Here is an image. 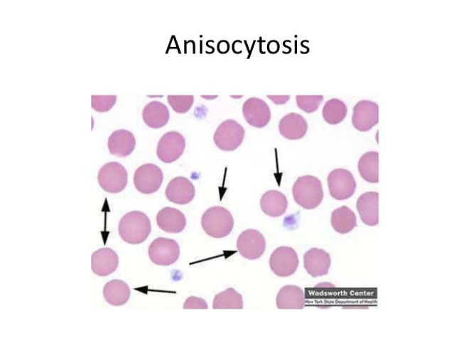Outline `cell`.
Instances as JSON below:
<instances>
[{
	"label": "cell",
	"instance_id": "cell-1",
	"mask_svg": "<svg viewBox=\"0 0 476 357\" xmlns=\"http://www.w3.org/2000/svg\"><path fill=\"white\" fill-rule=\"evenodd\" d=\"M119 234L131 245H139L147 239L152 231L151 219L143 212H131L119 223Z\"/></svg>",
	"mask_w": 476,
	"mask_h": 357
},
{
	"label": "cell",
	"instance_id": "cell-2",
	"mask_svg": "<svg viewBox=\"0 0 476 357\" xmlns=\"http://www.w3.org/2000/svg\"><path fill=\"white\" fill-rule=\"evenodd\" d=\"M293 196L297 204L304 209H315L324 197L322 183L317 177L301 176L297 178L293 187Z\"/></svg>",
	"mask_w": 476,
	"mask_h": 357
},
{
	"label": "cell",
	"instance_id": "cell-3",
	"mask_svg": "<svg viewBox=\"0 0 476 357\" xmlns=\"http://www.w3.org/2000/svg\"><path fill=\"white\" fill-rule=\"evenodd\" d=\"M204 231L216 239H222L229 235L233 230L234 221L227 208L215 206L207 209L202 217Z\"/></svg>",
	"mask_w": 476,
	"mask_h": 357
},
{
	"label": "cell",
	"instance_id": "cell-4",
	"mask_svg": "<svg viewBox=\"0 0 476 357\" xmlns=\"http://www.w3.org/2000/svg\"><path fill=\"white\" fill-rule=\"evenodd\" d=\"M244 137V128L234 120H227L217 128L214 141L220 150L231 152L242 144Z\"/></svg>",
	"mask_w": 476,
	"mask_h": 357
},
{
	"label": "cell",
	"instance_id": "cell-5",
	"mask_svg": "<svg viewBox=\"0 0 476 357\" xmlns=\"http://www.w3.org/2000/svg\"><path fill=\"white\" fill-rule=\"evenodd\" d=\"M98 182L101 188L107 192H121L128 183L127 170L120 163H108L99 170Z\"/></svg>",
	"mask_w": 476,
	"mask_h": 357
},
{
	"label": "cell",
	"instance_id": "cell-6",
	"mask_svg": "<svg viewBox=\"0 0 476 357\" xmlns=\"http://www.w3.org/2000/svg\"><path fill=\"white\" fill-rule=\"evenodd\" d=\"M148 254L154 264L168 266L180 258V246L174 240L158 237L148 247Z\"/></svg>",
	"mask_w": 476,
	"mask_h": 357
},
{
	"label": "cell",
	"instance_id": "cell-7",
	"mask_svg": "<svg viewBox=\"0 0 476 357\" xmlns=\"http://www.w3.org/2000/svg\"><path fill=\"white\" fill-rule=\"evenodd\" d=\"M269 263L276 275L286 278L296 272L300 262L298 255L293 248L281 246L273 252Z\"/></svg>",
	"mask_w": 476,
	"mask_h": 357
},
{
	"label": "cell",
	"instance_id": "cell-8",
	"mask_svg": "<svg viewBox=\"0 0 476 357\" xmlns=\"http://www.w3.org/2000/svg\"><path fill=\"white\" fill-rule=\"evenodd\" d=\"M328 185L332 197L339 201L351 198L357 187L353 175L345 169L332 171L328 176Z\"/></svg>",
	"mask_w": 476,
	"mask_h": 357
},
{
	"label": "cell",
	"instance_id": "cell-9",
	"mask_svg": "<svg viewBox=\"0 0 476 357\" xmlns=\"http://www.w3.org/2000/svg\"><path fill=\"white\" fill-rule=\"evenodd\" d=\"M186 146L185 137L180 132L170 131L162 136L157 146V155L163 163H171L183 155Z\"/></svg>",
	"mask_w": 476,
	"mask_h": 357
},
{
	"label": "cell",
	"instance_id": "cell-10",
	"mask_svg": "<svg viewBox=\"0 0 476 357\" xmlns=\"http://www.w3.org/2000/svg\"><path fill=\"white\" fill-rule=\"evenodd\" d=\"M163 181L162 170L153 163H146L138 168L134 175V185L143 194L157 192Z\"/></svg>",
	"mask_w": 476,
	"mask_h": 357
},
{
	"label": "cell",
	"instance_id": "cell-11",
	"mask_svg": "<svg viewBox=\"0 0 476 357\" xmlns=\"http://www.w3.org/2000/svg\"><path fill=\"white\" fill-rule=\"evenodd\" d=\"M237 248L243 258L251 260H257L264 255L266 240L260 231L248 229L238 236Z\"/></svg>",
	"mask_w": 476,
	"mask_h": 357
},
{
	"label": "cell",
	"instance_id": "cell-12",
	"mask_svg": "<svg viewBox=\"0 0 476 357\" xmlns=\"http://www.w3.org/2000/svg\"><path fill=\"white\" fill-rule=\"evenodd\" d=\"M379 123V106L374 101L362 100L353 109L352 124L360 131H368Z\"/></svg>",
	"mask_w": 476,
	"mask_h": 357
},
{
	"label": "cell",
	"instance_id": "cell-13",
	"mask_svg": "<svg viewBox=\"0 0 476 357\" xmlns=\"http://www.w3.org/2000/svg\"><path fill=\"white\" fill-rule=\"evenodd\" d=\"M243 114L247 122L256 128H264L271 121V111L267 103L261 99H248L243 106Z\"/></svg>",
	"mask_w": 476,
	"mask_h": 357
},
{
	"label": "cell",
	"instance_id": "cell-14",
	"mask_svg": "<svg viewBox=\"0 0 476 357\" xmlns=\"http://www.w3.org/2000/svg\"><path fill=\"white\" fill-rule=\"evenodd\" d=\"M166 194L170 202L185 205L195 199L196 190L195 185L187 177L178 176L170 182Z\"/></svg>",
	"mask_w": 476,
	"mask_h": 357
},
{
	"label": "cell",
	"instance_id": "cell-15",
	"mask_svg": "<svg viewBox=\"0 0 476 357\" xmlns=\"http://www.w3.org/2000/svg\"><path fill=\"white\" fill-rule=\"evenodd\" d=\"M331 263L330 255L323 249L310 248L304 256L305 269L313 278L328 275Z\"/></svg>",
	"mask_w": 476,
	"mask_h": 357
},
{
	"label": "cell",
	"instance_id": "cell-16",
	"mask_svg": "<svg viewBox=\"0 0 476 357\" xmlns=\"http://www.w3.org/2000/svg\"><path fill=\"white\" fill-rule=\"evenodd\" d=\"M119 265V257L112 248H102L93 253L92 269L97 276L107 277L114 273Z\"/></svg>",
	"mask_w": 476,
	"mask_h": 357
},
{
	"label": "cell",
	"instance_id": "cell-17",
	"mask_svg": "<svg viewBox=\"0 0 476 357\" xmlns=\"http://www.w3.org/2000/svg\"><path fill=\"white\" fill-rule=\"evenodd\" d=\"M379 192H367L357 202V210L362 221L368 226H376L379 224Z\"/></svg>",
	"mask_w": 476,
	"mask_h": 357
},
{
	"label": "cell",
	"instance_id": "cell-18",
	"mask_svg": "<svg viewBox=\"0 0 476 357\" xmlns=\"http://www.w3.org/2000/svg\"><path fill=\"white\" fill-rule=\"evenodd\" d=\"M136 145V141L133 133L126 129L114 131L109 138L108 147L112 155L125 158L130 155Z\"/></svg>",
	"mask_w": 476,
	"mask_h": 357
},
{
	"label": "cell",
	"instance_id": "cell-19",
	"mask_svg": "<svg viewBox=\"0 0 476 357\" xmlns=\"http://www.w3.org/2000/svg\"><path fill=\"white\" fill-rule=\"evenodd\" d=\"M156 221L162 231L171 234L181 233L187 225L185 214L171 207L163 208L157 214Z\"/></svg>",
	"mask_w": 476,
	"mask_h": 357
},
{
	"label": "cell",
	"instance_id": "cell-20",
	"mask_svg": "<svg viewBox=\"0 0 476 357\" xmlns=\"http://www.w3.org/2000/svg\"><path fill=\"white\" fill-rule=\"evenodd\" d=\"M279 131L282 136L288 140H300L305 137L308 131V123L301 114L290 113L281 119Z\"/></svg>",
	"mask_w": 476,
	"mask_h": 357
},
{
	"label": "cell",
	"instance_id": "cell-21",
	"mask_svg": "<svg viewBox=\"0 0 476 357\" xmlns=\"http://www.w3.org/2000/svg\"><path fill=\"white\" fill-rule=\"evenodd\" d=\"M288 199L283 193L278 190H269L264 193L261 199L262 212L271 217H280L288 209Z\"/></svg>",
	"mask_w": 476,
	"mask_h": 357
},
{
	"label": "cell",
	"instance_id": "cell-22",
	"mask_svg": "<svg viewBox=\"0 0 476 357\" xmlns=\"http://www.w3.org/2000/svg\"><path fill=\"white\" fill-rule=\"evenodd\" d=\"M305 304L303 290L295 285L282 287L276 297V305L280 309H302Z\"/></svg>",
	"mask_w": 476,
	"mask_h": 357
},
{
	"label": "cell",
	"instance_id": "cell-23",
	"mask_svg": "<svg viewBox=\"0 0 476 357\" xmlns=\"http://www.w3.org/2000/svg\"><path fill=\"white\" fill-rule=\"evenodd\" d=\"M142 116L146 126L152 128H162L166 126L170 120V111L168 107L158 101L147 104Z\"/></svg>",
	"mask_w": 476,
	"mask_h": 357
},
{
	"label": "cell",
	"instance_id": "cell-24",
	"mask_svg": "<svg viewBox=\"0 0 476 357\" xmlns=\"http://www.w3.org/2000/svg\"><path fill=\"white\" fill-rule=\"evenodd\" d=\"M103 296L109 304L120 307L129 302L131 290L124 280H112L104 287Z\"/></svg>",
	"mask_w": 476,
	"mask_h": 357
},
{
	"label": "cell",
	"instance_id": "cell-25",
	"mask_svg": "<svg viewBox=\"0 0 476 357\" xmlns=\"http://www.w3.org/2000/svg\"><path fill=\"white\" fill-rule=\"evenodd\" d=\"M332 228L341 234H346L357 227L355 213L347 206H342L335 210L331 219Z\"/></svg>",
	"mask_w": 476,
	"mask_h": 357
},
{
	"label": "cell",
	"instance_id": "cell-26",
	"mask_svg": "<svg viewBox=\"0 0 476 357\" xmlns=\"http://www.w3.org/2000/svg\"><path fill=\"white\" fill-rule=\"evenodd\" d=\"M359 171L366 182L376 184L379 182V153L368 152L359 161Z\"/></svg>",
	"mask_w": 476,
	"mask_h": 357
},
{
	"label": "cell",
	"instance_id": "cell-27",
	"mask_svg": "<svg viewBox=\"0 0 476 357\" xmlns=\"http://www.w3.org/2000/svg\"><path fill=\"white\" fill-rule=\"evenodd\" d=\"M213 308L215 309H242L244 308L243 296L234 289L229 288L215 297Z\"/></svg>",
	"mask_w": 476,
	"mask_h": 357
},
{
	"label": "cell",
	"instance_id": "cell-28",
	"mask_svg": "<svg viewBox=\"0 0 476 357\" xmlns=\"http://www.w3.org/2000/svg\"><path fill=\"white\" fill-rule=\"evenodd\" d=\"M347 114L346 104L338 99L326 101L323 109V116L326 123L337 125L343 121Z\"/></svg>",
	"mask_w": 476,
	"mask_h": 357
},
{
	"label": "cell",
	"instance_id": "cell-29",
	"mask_svg": "<svg viewBox=\"0 0 476 357\" xmlns=\"http://www.w3.org/2000/svg\"><path fill=\"white\" fill-rule=\"evenodd\" d=\"M168 102L172 109L178 114L187 113L195 102V97L189 96H173L168 97Z\"/></svg>",
	"mask_w": 476,
	"mask_h": 357
},
{
	"label": "cell",
	"instance_id": "cell-30",
	"mask_svg": "<svg viewBox=\"0 0 476 357\" xmlns=\"http://www.w3.org/2000/svg\"><path fill=\"white\" fill-rule=\"evenodd\" d=\"M296 103L298 107L306 113L316 111L323 101V96H296Z\"/></svg>",
	"mask_w": 476,
	"mask_h": 357
},
{
	"label": "cell",
	"instance_id": "cell-31",
	"mask_svg": "<svg viewBox=\"0 0 476 357\" xmlns=\"http://www.w3.org/2000/svg\"><path fill=\"white\" fill-rule=\"evenodd\" d=\"M117 101V96H92V106L94 110L100 113L110 111Z\"/></svg>",
	"mask_w": 476,
	"mask_h": 357
},
{
	"label": "cell",
	"instance_id": "cell-32",
	"mask_svg": "<svg viewBox=\"0 0 476 357\" xmlns=\"http://www.w3.org/2000/svg\"><path fill=\"white\" fill-rule=\"evenodd\" d=\"M183 308L185 309H207L208 306L201 297L190 296L185 302Z\"/></svg>",
	"mask_w": 476,
	"mask_h": 357
},
{
	"label": "cell",
	"instance_id": "cell-33",
	"mask_svg": "<svg viewBox=\"0 0 476 357\" xmlns=\"http://www.w3.org/2000/svg\"><path fill=\"white\" fill-rule=\"evenodd\" d=\"M270 99H271L277 105H283L286 104L291 98L289 95L288 96H267Z\"/></svg>",
	"mask_w": 476,
	"mask_h": 357
},
{
	"label": "cell",
	"instance_id": "cell-34",
	"mask_svg": "<svg viewBox=\"0 0 476 357\" xmlns=\"http://www.w3.org/2000/svg\"><path fill=\"white\" fill-rule=\"evenodd\" d=\"M229 43L226 40L220 41L218 44V50L220 53H227L229 50Z\"/></svg>",
	"mask_w": 476,
	"mask_h": 357
}]
</instances>
